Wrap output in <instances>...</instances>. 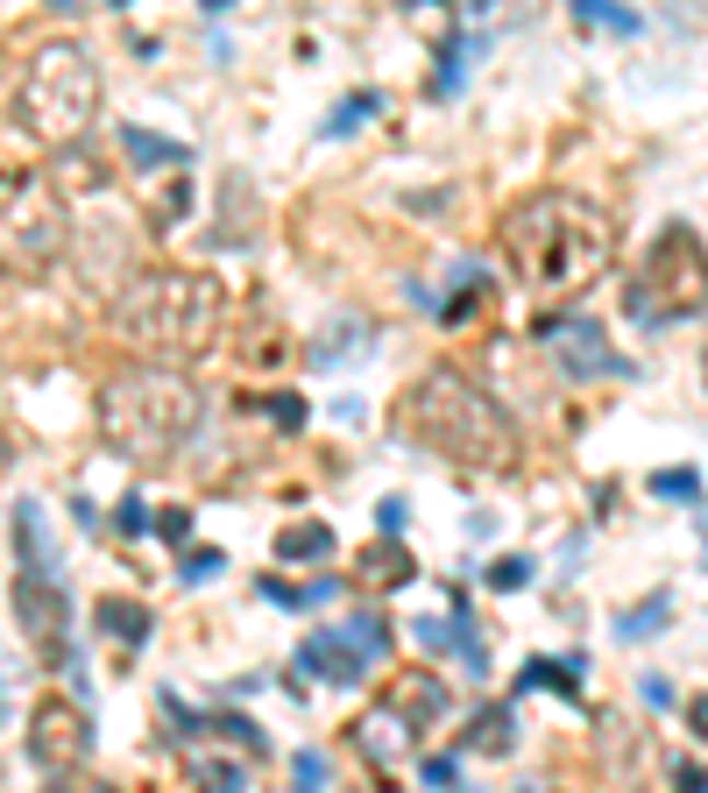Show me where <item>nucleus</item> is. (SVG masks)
<instances>
[{
	"label": "nucleus",
	"instance_id": "nucleus-25",
	"mask_svg": "<svg viewBox=\"0 0 708 793\" xmlns=\"http://www.w3.org/2000/svg\"><path fill=\"white\" fill-rule=\"evenodd\" d=\"M185 206H191V185H185V177H171V185L149 199V220H156V228H171V220H185Z\"/></svg>",
	"mask_w": 708,
	"mask_h": 793
},
{
	"label": "nucleus",
	"instance_id": "nucleus-22",
	"mask_svg": "<svg viewBox=\"0 0 708 793\" xmlns=\"http://www.w3.org/2000/svg\"><path fill=\"white\" fill-rule=\"evenodd\" d=\"M361 574H369V581H411L418 567H411V552H404V546H390V538H383V546L361 552Z\"/></svg>",
	"mask_w": 708,
	"mask_h": 793
},
{
	"label": "nucleus",
	"instance_id": "nucleus-12",
	"mask_svg": "<svg viewBox=\"0 0 708 793\" xmlns=\"http://www.w3.org/2000/svg\"><path fill=\"white\" fill-rule=\"evenodd\" d=\"M348 737L361 744V758H375V766H390V758L411 744V723H404V709L397 701H375V709H361L355 723H348Z\"/></svg>",
	"mask_w": 708,
	"mask_h": 793
},
{
	"label": "nucleus",
	"instance_id": "nucleus-29",
	"mask_svg": "<svg viewBox=\"0 0 708 793\" xmlns=\"http://www.w3.org/2000/svg\"><path fill=\"white\" fill-rule=\"evenodd\" d=\"M375 107H383V93H355V100H340V107H334V121H326V135L361 128V114H375Z\"/></svg>",
	"mask_w": 708,
	"mask_h": 793
},
{
	"label": "nucleus",
	"instance_id": "nucleus-10",
	"mask_svg": "<svg viewBox=\"0 0 708 793\" xmlns=\"http://www.w3.org/2000/svg\"><path fill=\"white\" fill-rule=\"evenodd\" d=\"M8 603H14V623H22L28 638H36V645H65V588H57V581H36V574H14V588H8Z\"/></svg>",
	"mask_w": 708,
	"mask_h": 793
},
{
	"label": "nucleus",
	"instance_id": "nucleus-4",
	"mask_svg": "<svg viewBox=\"0 0 708 793\" xmlns=\"http://www.w3.org/2000/svg\"><path fill=\"white\" fill-rule=\"evenodd\" d=\"M220 312H228V291L206 269H142L114 305V334L163 362H191L220 340Z\"/></svg>",
	"mask_w": 708,
	"mask_h": 793
},
{
	"label": "nucleus",
	"instance_id": "nucleus-8",
	"mask_svg": "<svg viewBox=\"0 0 708 793\" xmlns=\"http://www.w3.org/2000/svg\"><path fill=\"white\" fill-rule=\"evenodd\" d=\"M28 751H36L43 766H71V758L93 751V723H85L79 701H71V695L36 701V715H28Z\"/></svg>",
	"mask_w": 708,
	"mask_h": 793
},
{
	"label": "nucleus",
	"instance_id": "nucleus-34",
	"mask_svg": "<svg viewBox=\"0 0 708 793\" xmlns=\"http://www.w3.org/2000/svg\"><path fill=\"white\" fill-rule=\"evenodd\" d=\"M375 525H383V538H397L404 525H411V503H404V497H383V503H375Z\"/></svg>",
	"mask_w": 708,
	"mask_h": 793
},
{
	"label": "nucleus",
	"instance_id": "nucleus-11",
	"mask_svg": "<svg viewBox=\"0 0 708 793\" xmlns=\"http://www.w3.org/2000/svg\"><path fill=\"white\" fill-rule=\"evenodd\" d=\"M312 673H320V680H334V687H355L361 673H369V660H361L340 631H312L305 645H298V680H312Z\"/></svg>",
	"mask_w": 708,
	"mask_h": 793
},
{
	"label": "nucleus",
	"instance_id": "nucleus-3",
	"mask_svg": "<svg viewBox=\"0 0 708 793\" xmlns=\"http://www.w3.org/2000/svg\"><path fill=\"white\" fill-rule=\"evenodd\" d=\"M206 425V397L191 376H177V369H120V376L100 390V432H107L114 454L142 460V468H156V460L185 454L191 440H199Z\"/></svg>",
	"mask_w": 708,
	"mask_h": 793
},
{
	"label": "nucleus",
	"instance_id": "nucleus-32",
	"mask_svg": "<svg viewBox=\"0 0 708 793\" xmlns=\"http://www.w3.org/2000/svg\"><path fill=\"white\" fill-rule=\"evenodd\" d=\"M213 730H220V737H234L241 751H263V730H255L248 715H228V709H220V715H213Z\"/></svg>",
	"mask_w": 708,
	"mask_h": 793
},
{
	"label": "nucleus",
	"instance_id": "nucleus-23",
	"mask_svg": "<svg viewBox=\"0 0 708 793\" xmlns=\"http://www.w3.org/2000/svg\"><path fill=\"white\" fill-rule=\"evenodd\" d=\"M666 609H673V595L659 588V595H645L638 609H624V617H616V631H624V638H652L659 623H666Z\"/></svg>",
	"mask_w": 708,
	"mask_h": 793
},
{
	"label": "nucleus",
	"instance_id": "nucleus-2",
	"mask_svg": "<svg viewBox=\"0 0 708 793\" xmlns=\"http://www.w3.org/2000/svg\"><path fill=\"white\" fill-rule=\"evenodd\" d=\"M404 432L432 454L461 460V468H518V425L481 383H468L461 369H426L404 390Z\"/></svg>",
	"mask_w": 708,
	"mask_h": 793
},
{
	"label": "nucleus",
	"instance_id": "nucleus-19",
	"mask_svg": "<svg viewBox=\"0 0 708 793\" xmlns=\"http://www.w3.org/2000/svg\"><path fill=\"white\" fill-rule=\"evenodd\" d=\"M574 680H581V660H532L518 673L510 695H532V687H560V695H574Z\"/></svg>",
	"mask_w": 708,
	"mask_h": 793
},
{
	"label": "nucleus",
	"instance_id": "nucleus-35",
	"mask_svg": "<svg viewBox=\"0 0 708 793\" xmlns=\"http://www.w3.org/2000/svg\"><path fill=\"white\" fill-rule=\"evenodd\" d=\"M149 525H156V517H149V511H142L135 497H120V511H114V532H120V538H135V532H149Z\"/></svg>",
	"mask_w": 708,
	"mask_h": 793
},
{
	"label": "nucleus",
	"instance_id": "nucleus-13",
	"mask_svg": "<svg viewBox=\"0 0 708 793\" xmlns=\"http://www.w3.org/2000/svg\"><path fill=\"white\" fill-rule=\"evenodd\" d=\"M93 623H100V631L114 638L120 652H142V645H149V631H156V617H149V603H135V595H100Z\"/></svg>",
	"mask_w": 708,
	"mask_h": 793
},
{
	"label": "nucleus",
	"instance_id": "nucleus-24",
	"mask_svg": "<svg viewBox=\"0 0 708 793\" xmlns=\"http://www.w3.org/2000/svg\"><path fill=\"white\" fill-rule=\"evenodd\" d=\"M461 57H468V43H461V36L440 43V71H432V93H440V100L461 93V79H468V65H461Z\"/></svg>",
	"mask_w": 708,
	"mask_h": 793
},
{
	"label": "nucleus",
	"instance_id": "nucleus-36",
	"mask_svg": "<svg viewBox=\"0 0 708 793\" xmlns=\"http://www.w3.org/2000/svg\"><path fill=\"white\" fill-rule=\"evenodd\" d=\"M156 532L171 538V546H185V552H191V511H156Z\"/></svg>",
	"mask_w": 708,
	"mask_h": 793
},
{
	"label": "nucleus",
	"instance_id": "nucleus-44",
	"mask_svg": "<svg viewBox=\"0 0 708 793\" xmlns=\"http://www.w3.org/2000/svg\"><path fill=\"white\" fill-rule=\"evenodd\" d=\"M701 376H708V354H701Z\"/></svg>",
	"mask_w": 708,
	"mask_h": 793
},
{
	"label": "nucleus",
	"instance_id": "nucleus-40",
	"mask_svg": "<svg viewBox=\"0 0 708 793\" xmlns=\"http://www.w3.org/2000/svg\"><path fill=\"white\" fill-rule=\"evenodd\" d=\"M687 723H695V737L708 744V695H695V701H687Z\"/></svg>",
	"mask_w": 708,
	"mask_h": 793
},
{
	"label": "nucleus",
	"instance_id": "nucleus-28",
	"mask_svg": "<svg viewBox=\"0 0 708 793\" xmlns=\"http://www.w3.org/2000/svg\"><path fill=\"white\" fill-rule=\"evenodd\" d=\"M263 418H269V425H283V432H298V425H305V397H298V390L263 397Z\"/></svg>",
	"mask_w": 708,
	"mask_h": 793
},
{
	"label": "nucleus",
	"instance_id": "nucleus-1",
	"mask_svg": "<svg viewBox=\"0 0 708 793\" xmlns=\"http://www.w3.org/2000/svg\"><path fill=\"white\" fill-rule=\"evenodd\" d=\"M496 242L524 291H589L616 263V220L581 191H532L503 213Z\"/></svg>",
	"mask_w": 708,
	"mask_h": 793
},
{
	"label": "nucleus",
	"instance_id": "nucleus-38",
	"mask_svg": "<svg viewBox=\"0 0 708 793\" xmlns=\"http://www.w3.org/2000/svg\"><path fill=\"white\" fill-rule=\"evenodd\" d=\"M411 631H418V645H426V652H446V645H454V631H446V623H411Z\"/></svg>",
	"mask_w": 708,
	"mask_h": 793
},
{
	"label": "nucleus",
	"instance_id": "nucleus-16",
	"mask_svg": "<svg viewBox=\"0 0 708 793\" xmlns=\"http://www.w3.org/2000/svg\"><path fill=\"white\" fill-rule=\"evenodd\" d=\"M14 546H22V574L57 581V560H50V546H43V511L36 503H14Z\"/></svg>",
	"mask_w": 708,
	"mask_h": 793
},
{
	"label": "nucleus",
	"instance_id": "nucleus-18",
	"mask_svg": "<svg viewBox=\"0 0 708 793\" xmlns=\"http://www.w3.org/2000/svg\"><path fill=\"white\" fill-rule=\"evenodd\" d=\"M397 701H404V723H432V715L446 709V695H440V680H432V673H404L397 680Z\"/></svg>",
	"mask_w": 708,
	"mask_h": 793
},
{
	"label": "nucleus",
	"instance_id": "nucleus-17",
	"mask_svg": "<svg viewBox=\"0 0 708 793\" xmlns=\"http://www.w3.org/2000/svg\"><path fill=\"white\" fill-rule=\"evenodd\" d=\"M326 552H334V525H320V517H298L277 532V560H326Z\"/></svg>",
	"mask_w": 708,
	"mask_h": 793
},
{
	"label": "nucleus",
	"instance_id": "nucleus-37",
	"mask_svg": "<svg viewBox=\"0 0 708 793\" xmlns=\"http://www.w3.org/2000/svg\"><path fill=\"white\" fill-rule=\"evenodd\" d=\"M426 786H461V766L454 758H426Z\"/></svg>",
	"mask_w": 708,
	"mask_h": 793
},
{
	"label": "nucleus",
	"instance_id": "nucleus-21",
	"mask_svg": "<svg viewBox=\"0 0 708 793\" xmlns=\"http://www.w3.org/2000/svg\"><path fill=\"white\" fill-rule=\"evenodd\" d=\"M191 786L199 793H248V772L228 758H191Z\"/></svg>",
	"mask_w": 708,
	"mask_h": 793
},
{
	"label": "nucleus",
	"instance_id": "nucleus-31",
	"mask_svg": "<svg viewBox=\"0 0 708 793\" xmlns=\"http://www.w3.org/2000/svg\"><path fill=\"white\" fill-rule=\"evenodd\" d=\"M220 567H228V552H220V546H191L185 560H177V574H185V581H213Z\"/></svg>",
	"mask_w": 708,
	"mask_h": 793
},
{
	"label": "nucleus",
	"instance_id": "nucleus-33",
	"mask_svg": "<svg viewBox=\"0 0 708 793\" xmlns=\"http://www.w3.org/2000/svg\"><path fill=\"white\" fill-rule=\"evenodd\" d=\"M291 780H298V793H320L326 786V758L320 751H298L291 758Z\"/></svg>",
	"mask_w": 708,
	"mask_h": 793
},
{
	"label": "nucleus",
	"instance_id": "nucleus-5",
	"mask_svg": "<svg viewBox=\"0 0 708 793\" xmlns=\"http://www.w3.org/2000/svg\"><path fill=\"white\" fill-rule=\"evenodd\" d=\"M100 114V71L79 43H43L22 65V93H14V121H22L36 142L71 149Z\"/></svg>",
	"mask_w": 708,
	"mask_h": 793
},
{
	"label": "nucleus",
	"instance_id": "nucleus-6",
	"mask_svg": "<svg viewBox=\"0 0 708 793\" xmlns=\"http://www.w3.org/2000/svg\"><path fill=\"white\" fill-rule=\"evenodd\" d=\"M71 242V220H65V199H57L50 177L36 171H8L0 177V263L14 277H43Z\"/></svg>",
	"mask_w": 708,
	"mask_h": 793
},
{
	"label": "nucleus",
	"instance_id": "nucleus-9",
	"mask_svg": "<svg viewBox=\"0 0 708 793\" xmlns=\"http://www.w3.org/2000/svg\"><path fill=\"white\" fill-rule=\"evenodd\" d=\"M546 340H553V362H560L574 383H595V376H616V369H624V354H610V334H602L589 312L546 319Z\"/></svg>",
	"mask_w": 708,
	"mask_h": 793
},
{
	"label": "nucleus",
	"instance_id": "nucleus-15",
	"mask_svg": "<svg viewBox=\"0 0 708 793\" xmlns=\"http://www.w3.org/2000/svg\"><path fill=\"white\" fill-rule=\"evenodd\" d=\"M461 744H468V751H510V744H518L510 701H481V709L468 715V730H461Z\"/></svg>",
	"mask_w": 708,
	"mask_h": 793
},
{
	"label": "nucleus",
	"instance_id": "nucleus-43",
	"mask_svg": "<svg viewBox=\"0 0 708 793\" xmlns=\"http://www.w3.org/2000/svg\"><path fill=\"white\" fill-rule=\"evenodd\" d=\"M518 793H546V786H518Z\"/></svg>",
	"mask_w": 708,
	"mask_h": 793
},
{
	"label": "nucleus",
	"instance_id": "nucleus-26",
	"mask_svg": "<svg viewBox=\"0 0 708 793\" xmlns=\"http://www.w3.org/2000/svg\"><path fill=\"white\" fill-rule=\"evenodd\" d=\"M652 497H666V503H695V497H701V475H695V468H666V475H652Z\"/></svg>",
	"mask_w": 708,
	"mask_h": 793
},
{
	"label": "nucleus",
	"instance_id": "nucleus-7",
	"mask_svg": "<svg viewBox=\"0 0 708 793\" xmlns=\"http://www.w3.org/2000/svg\"><path fill=\"white\" fill-rule=\"evenodd\" d=\"M630 312H638L645 326H673V319L708 312V248L695 242V228L673 220V228L652 242L638 283H630Z\"/></svg>",
	"mask_w": 708,
	"mask_h": 793
},
{
	"label": "nucleus",
	"instance_id": "nucleus-14",
	"mask_svg": "<svg viewBox=\"0 0 708 793\" xmlns=\"http://www.w3.org/2000/svg\"><path fill=\"white\" fill-rule=\"evenodd\" d=\"M114 142L128 149L135 171H185V163H191V149H185V142H171V135H149V128H135V121H120V128H114Z\"/></svg>",
	"mask_w": 708,
	"mask_h": 793
},
{
	"label": "nucleus",
	"instance_id": "nucleus-39",
	"mask_svg": "<svg viewBox=\"0 0 708 793\" xmlns=\"http://www.w3.org/2000/svg\"><path fill=\"white\" fill-rule=\"evenodd\" d=\"M638 687H645V701H652V709H666V701H673V687H666V680H659V673H645V680H638Z\"/></svg>",
	"mask_w": 708,
	"mask_h": 793
},
{
	"label": "nucleus",
	"instance_id": "nucleus-27",
	"mask_svg": "<svg viewBox=\"0 0 708 793\" xmlns=\"http://www.w3.org/2000/svg\"><path fill=\"white\" fill-rule=\"evenodd\" d=\"M574 14H581V22H602V28H624V36L638 28V14L616 8V0H574Z\"/></svg>",
	"mask_w": 708,
	"mask_h": 793
},
{
	"label": "nucleus",
	"instance_id": "nucleus-30",
	"mask_svg": "<svg viewBox=\"0 0 708 793\" xmlns=\"http://www.w3.org/2000/svg\"><path fill=\"white\" fill-rule=\"evenodd\" d=\"M524 581H532V560H524V552H503V560L489 567V588H503V595H518Z\"/></svg>",
	"mask_w": 708,
	"mask_h": 793
},
{
	"label": "nucleus",
	"instance_id": "nucleus-41",
	"mask_svg": "<svg viewBox=\"0 0 708 793\" xmlns=\"http://www.w3.org/2000/svg\"><path fill=\"white\" fill-rule=\"evenodd\" d=\"M50 793H65V786H50ZM79 793H114V786H100V780H85V786H79Z\"/></svg>",
	"mask_w": 708,
	"mask_h": 793
},
{
	"label": "nucleus",
	"instance_id": "nucleus-20",
	"mask_svg": "<svg viewBox=\"0 0 708 793\" xmlns=\"http://www.w3.org/2000/svg\"><path fill=\"white\" fill-rule=\"evenodd\" d=\"M340 638H348V645L361 652V660H383V652H390V623L383 617H375V609H361V617H348V623H340Z\"/></svg>",
	"mask_w": 708,
	"mask_h": 793
},
{
	"label": "nucleus",
	"instance_id": "nucleus-42",
	"mask_svg": "<svg viewBox=\"0 0 708 793\" xmlns=\"http://www.w3.org/2000/svg\"><path fill=\"white\" fill-rule=\"evenodd\" d=\"M0 701H8V673H0Z\"/></svg>",
	"mask_w": 708,
	"mask_h": 793
}]
</instances>
